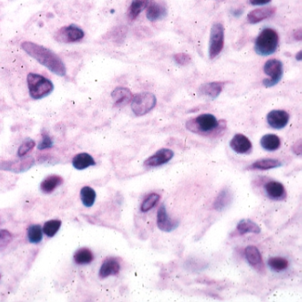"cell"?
<instances>
[{
  "label": "cell",
  "instance_id": "26",
  "mask_svg": "<svg viewBox=\"0 0 302 302\" xmlns=\"http://www.w3.org/2000/svg\"><path fill=\"white\" fill-rule=\"evenodd\" d=\"M149 0H132V4L128 9V17L131 21L136 20L141 12L146 8Z\"/></svg>",
  "mask_w": 302,
  "mask_h": 302
},
{
  "label": "cell",
  "instance_id": "25",
  "mask_svg": "<svg viewBox=\"0 0 302 302\" xmlns=\"http://www.w3.org/2000/svg\"><path fill=\"white\" fill-rule=\"evenodd\" d=\"M236 232L239 235H245L247 233L259 234L261 232V228L252 220L243 219L239 221L236 225Z\"/></svg>",
  "mask_w": 302,
  "mask_h": 302
},
{
  "label": "cell",
  "instance_id": "6",
  "mask_svg": "<svg viewBox=\"0 0 302 302\" xmlns=\"http://www.w3.org/2000/svg\"><path fill=\"white\" fill-rule=\"evenodd\" d=\"M224 46V27L222 23L216 22L211 28L208 56L214 60L223 51Z\"/></svg>",
  "mask_w": 302,
  "mask_h": 302
},
{
  "label": "cell",
  "instance_id": "21",
  "mask_svg": "<svg viewBox=\"0 0 302 302\" xmlns=\"http://www.w3.org/2000/svg\"><path fill=\"white\" fill-rule=\"evenodd\" d=\"M282 166V162L276 159H261L254 162L247 168L253 170H268Z\"/></svg>",
  "mask_w": 302,
  "mask_h": 302
},
{
  "label": "cell",
  "instance_id": "22",
  "mask_svg": "<svg viewBox=\"0 0 302 302\" xmlns=\"http://www.w3.org/2000/svg\"><path fill=\"white\" fill-rule=\"evenodd\" d=\"M224 82H212V83H207L206 84H203L200 92L203 95L209 97L211 99L215 100L217 97L219 96L221 92H223L224 89Z\"/></svg>",
  "mask_w": 302,
  "mask_h": 302
},
{
  "label": "cell",
  "instance_id": "23",
  "mask_svg": "<svg viewBox=\"0 0 302 302\" xmlns=\"http://www.w3.org/2000/svg\"><path fill=\"white\" fill-rule=\"evenodd\" d=\"M63 184V178L60 175H53L47 176L40 184L41 191L44 193H53L55 189Z\"/></svg>",
  "mask_w": 302,
  "mask_h": 302
},
{
  "label": "cell",
  "instance_id": "35",
  "mask_svg": "<svg viewBox=\"0 0 302 302\" xmlns=\"http://www.w3.org/2000/svg\"><path fill=\"white\" fill-rule=\"evenodd\" d=\"M12 239H13V236L8 231L6 230L0 231V248H3L6 245H8L11 243Z\"/></svg>",
  "mask_w": 302,
  "mask_h": 302
},
{
  "label": "cell",
  "instance_id": "9",
  "mask_svg": "<svg viewBox=\"0 0 302 302\" xmlns=\"http://www.w3.org/2000/svg\"><path fill=\"white\" fill-rule=\"evenodd\" d=\"M290 115L285 110H272L267 115V123L275 130H282L289 123Z\"/></svg>",
  "mask_w": 302,
  "mask_h": 302
},
{
  "label": "cell",
  "instance_id": "14",
  "mask_svg": "<svg viewBox=\"0 0 302 302\" xmlns=\"http://www.w3.org/2000/svg\"><path fill=\"white\" fill-rule=\"evenodd\" d=\"M168 14V10L165 4L159 3L157 1H152L147 5L146 10V18L150 22H157L166 17Z\"/></svg>",
  "mask_w": 302,
  "mask_h": 302
},
{
  "label": "cell",
  "instance_id": "19",
  "mask_svg": "<svg viewBox=\"0 0 302 302\" xmlns=\"http://www.w3.org/2000/svg\"><path fill=\"white\" fill-rule=\"evenodd\" d=\"M72 165L77 170H83L89 167L96 165V162L91 154L87 153H81L76 154L72 160Z\"/></svg>",
  "mask_w": 302,
  "mask_h": 302
},
{
  "label": "cell",
  "instance_id": "16",
  "mask_svg": "<svg viewBox=\"0 0 302 302\" xmlns=\"http://www.w3.org/2000/svg\"><path fill=\"white\" fill-rule=\"evenodd\" d=\"M267 196L271 200L281 201L286 198V191L283 184L276 181H269L264 185Z\"/></svg>",
  "mask_w": 302,
  "mask_h": 302
},
{
  "label": "cell",
  "instance_id": "31",
  "mask_svg": "<svg viewBox=\"0 0 302 302\" xmlns=\"http://www.w3.org/2000/svg\"><path fill=\"white\" fill-rule=\"evenodd\" d=\"M61 227H62L61 220H50L44 224L43 232L49 237H53L60 231Z\"/></svg>",
  "mask_w": 302,
  "mask_h": 302
},
{
  "label": "cell",
  "instance_id": "1",
  "mask_svg": "<svg viewBox=\"0 0 302 302\" xmlns=\"http://www.w3.org/2000/svg\"><path fill=\"white\" fill-rule=\"evenodd\" d=\"M21 46L27 54H29L42 66L48 68L53 74L59 76H65L67 75L65 63L60 56H58L56 53H53L50 49L30 41L23 42Z\"/></svg>",
  "mask_w": 302,
  "mask_h": 302
},
{
  "label": "cell",
  "instance_id": "39",
  "mask_svg": "<svg viewBox=\"0 0 302 302\" xmlns=\"http://www.w3.org/2000/svg\"><path fill=\"white\" fill-rule=\"evenodd\" d=\"M294 38L295 39L302 40V29H300L298 31H295V33H294Z\"/></svg>",
  "mask_w": 302,
  "mask_h": 302
},
{
  "label": "cell",
  "instance_id": "32",
  "mask_svg": "<svg viewBox=\"0 0 302 302\" xmlns=\"http://www.w3.org/2000/svg\"><path fill=\"white\" fill-rule=\"evenodd\" d=\"M160 199L161 196L158 193H151L144 200L140 206V210L143 213H145L153 209V207L157 205L158 202L160 201Z\"/></svg>",
  "mask_w": 302,
  "mask_h": 302
},
{
  "label": "cell",
  "instance_id": "11",
  "mask_svg": "<svg viewBox=\"0 0 302 302\" xmlns=\"http://www.w3.org/2000/svg\"><path fill=\"white\" fill-rule=\"evenodd\" d=\"M174 157V152L168 148L158 150L156 153L145 160L144 165L147 167H159L166 164Z\"/></svg>",
  "mask_w": 302,
  "mask_h": 302
},
{
  "label": "cell",
  "instance_id": "40",
  "mask_svg": "<svg viewBox=\"0 0 302 302\" xmlns=\"http://www.w3.org/2000/svg\"><path fill=\"white\" fill-rule=\"evenodd\" d=\"M302 51H300V52H299L298 54L296 55V59H297L298 61H301V60H302Z\"/></svg>",
  "mask_w": 302,
  "mask_h": 302
},
{
  "label": "cell",
  "instance_id": "13",
  "mask_svg": "<svg viewBox=\"0 0 302 302\" xmlns=\"http://www.w3.org/2000/svg\"><path fill=\"white\" fill-rule=\"evenodd\" d=\"M230 146L234 152L239 154L249 153L253 148V145L249 138L240 133L233 136V138L230 142Z\"/></svg>",
  "mask_w": 302,
  "mask_h": 302
},
{
  "label": "cell",
  "instance_id": "7",
  "mask_svg": "<svg viewBox=\"0 0 302 302\" xmlns=\"http://www.w3.org/2000/svg\"><path fill=\"white\" fill-rule=\"evenodd\" d=\"M263 71L266 75L270 77L269 79L263 80V85L267 88L273 87L279 83L283 77V73H284L283 63L276 59L268 60L264 64Z\"/></svg>",
  "mask_w": 302,
  "mask_h": 302
},
{
  "label": "cell",
  "instance_id": "30",
  "mask_svg": "<svg viewBox=\"0 0 302 302\" xmlns=\"http://www.w3.org/2000/svg\"><path fill=\"white\" fill-rule=\"evenodd\" d=\"M268 267L272 270L276 272H281L286 269L289 266V262L283 257H271L268 261Z\"/></svg>",
  "mask_w": 302,
  "mask_h": 302
},
{
  "label": "cell",
  "instance_id": "29",
  "mask_svg": "<svg viewBox=\"0 0 302 302\" xmlns=\"http://www.w3.org/2000/svg\"><path fill=\"white\" fill-rule=\"evenodd\" d=\"M43 229L38 224H34L28 228V238L32 244H38L43 239Z\"/></svg>",
  "mask_w": 302,
  "mask_h": 302
},
{
  "label": "cell",
  "instance_id": "24",
  "mask_svg": "<svg viewBox=\"0 0 302 302\" xmlns=\"http://www.w3.org/2000/svg\"><path fill=\"white\" fill-rule=\"evenodd\" d=\"M261 145L263 149L268 152H274L281 146L280 137L275 134L264 135L261 139Z\"/></svg>",
  "mask_w": 302,
  "mask_h": 302
},
{
  "label": "cell",
  "instance_id": "41",
  "mask_svg": "<svg viewBox=\"0 0 302 302\" xmlns=\"http://www.w3.org/2000/svg\"><path fill=\"white\" fill-rule=\"evenodd\" d=\"M0 277H1V276H0Z\"/></svg>",
  "mask_w": 302,
  "mask_h": 302
},
{
  "label": "cell",
  "instance_id": "38",
  "mask_svg": "<svg viewBox=\"0 0 302 302\" xmlns=\"http://www.w3.org/2000/svg\"><path fill=\"white\" fill-rule=\"evenodd\" d=\"M272 0H249L250 4L253 5H263L271 2Z\"/></svg>",
  "mask_w": 302,
  "mask_h": 302
},
{
  "label": "cell",
  "instance_id": "33",
  "mask_svg": "<svg viewBox=\"0 0 302 302\" xmlns=\"http://www.w3.org/2000/svg\"><path fill=\"white\" fill-rule=\"evenodd\" d=\"M35 146V142L31 138H27L26 140L20 145L18 149L17 154L19 157H24L28 153L34 149Z\"/></svg>",
  "mask_w": 302,
  "mask_h": 302
},
{
  "label": "cell",
  "instance_id": "5",
  "mask_svg": "<svg viewBox=\"0 0 302 302\" xmlns=\"http://www.w3.org/2000/svg\"><path fill=\"white\" fill-rule=\"evenodd\" d=\"M132 109L137 116H142L148 114L155 107L157 99L151 92H142L132 97Z\"/></svg>",
  "mask_w": 302,
  "mask_h": 302
},
{
  "label": "cell",
  "instance_id": "34",
  "mask_svg": "<svg viewBox=\"0 0 302 302\" xmlns=\"http://www.w3.org/2000/svg\"><path fill=\"white\" fill-rule=\"evenodd\" d=\"M175 63L180 66H186L192 62V57L187 53H180L174 56Z\"/></svg>",
  "mask_w": 302,
  "mask_h": 302
},
{
  "label": "cell",
  "instance_id": "36",
  "mask_svg": "<svg viewBox=\"0 0 302 302\" xmlns=\"http://www.w3.org/2000/svg\"><path fill=\"white\" fill-rule=\"evenodd\" d=\"M53 146V141L52 139V137L49 136L48 134L44 133V135H43V137H42V140L37 145V148H38V150H45L52 148Z\"/></svg>",
  "mask_w": 302,
  "mask_h": 302
},
{
  "label": "cell",
  "instance_id": "2",
  "mask_svg": "<svg viewBox=\"0 0 302 302\" xmlns=\"http://www.w3.org/2000/svg\"><path fill=\"white\" fill-rule=\"evenodd\" d=\"M185 126L190 132L201 136H217L225 131L226 122L218 121L213 114H202L188 120Z\"/></svg>",
  "mask_w": 302,
  "mask_h": 302
},
{
  "label": "cell",
  "instance_id": "10",
  "mask_svg": "<svg viewBox=\"0 0 302 302\" xmlns=\"http://www.w3.org/2000/svg\"><path fill=\"white\" fill-rule=\"evenodd\" d=\"M245 258L250 265L260 273H264L265 265L263 263L262 254L258 248L254 245H249L245 249Z\"/></svg>",
  "mask_w": 302,
  "mask_h": 302
},
{
  "label": "cell",
  "instance_id": "15",
  "mask_svg": "<svg viewBox=\"0 0 302 302\" xmlns=\"http://www.w3.org/2000/svg\"><path fill=\"white\" fill-rule=\"evenodd\" d=\"M121 269V265L118 260L114 257L105 259L101 265L99 275L101 278H106L110 276L118 275Z\"/></svg>",
  "mask_w": 302,
  "mask_h": 302
},
{
  "label": "cell",
  "instance_id": "37",
  "mask_svg": "<svg viewBox=\"0 0 302 302\" xmlns=\"http://www.w3.org/2000/svg\"><path fill=\"white\" fill-rule=\"evenodd\" d=\"M302 140H299L297 143L294 144L293 146V150H294V153H296L297 155H301L302 154Z\"/></svg>",
  "mask_w": 302,
  "mask_h": 302
},
{
  "label": "cell",
  "instance_id": "3",
  "mask_svg": "<svg viewBox=\"0 0 302 302\" xmlns=\"http://www.w3.org/2000/svg\"><path fill=\"white\" fill-rule=\"evenodd\" d=\"M279 43V36L275 30L264 29L255 40L254 51L261 56H269L276 53Z\"/></svg>",
  "mask_w": 302,
  "mask_h": 302
},
{
  "label": "cell",
  "instance_id": "20",
  "mask_svg": "<svg viewBox=\"0 0 302 302\" xmlns=\"http://www.w3.org/2000/svg\"><path fill=\"white\" fill-rule=\"evenodd\" d=\"M232 201V193L229 188H224L220 192L217 197L215 198V201L213 204V208L216 211L224 210Z\"/></svg>",
  "mask_w": 302,
  "mask_h": 302
},
{
  "label": "cell",
  "instance_id": "4",
  "mask_svg": "<svg viewBox=\"0 0 302 302\" xmlns=\"http://www.w3.org/2000/svg\"><path fill=\"white\" fill-rule=\"evenodd\" d=\"M27 83L30 95L33 100H42L53 92V83L44 75L30 73L27 76Z\"/></svg>",
  "mask_w": 302,
  "mask_h": 302
},
{
  "label": "cell",
  "instance_id": "28",
  "mask_svg": "<svg viewBox=\"0 0 302 302\" xmlns=\"http://www.w3.org/2000/svg\"><path fill=\"white\" fill-rule=\"evenodd\" d=\"M94 259L92 251L89 248H81L75 252L74 254V261L79 265L90 264Z\"/></svg>",
  "mask_w": 302,
  "mask_h": 302
},
{
  "label": "cell",
  "instance_id": "12",
  "mask_svg": "<svg viewBox=\"0 0 302 302\" xmlns=\"http://www.w3.org/2000/svg\"><path fill=\"white\" fill-rule=\"evenodd\" d=\"M179 223L171 219L167 213L166 206L162 204L157 214V225L159 229L164 232H171L175 230Z\"/></svg>",
  "mask_w": 302,
  "mask_h": 302
},
{
  "label": "cell",
  "instance_id": "27",
  "mask_svg": "<svg viewBox=\"0 0 302 302\" xmlns=\"http://www.w3.org/2000/svg\"><path fill=\"white\" fill-rule=\"evenodd\" d=\"M96 192L90 186H84L80 192V198L83 206L91 207L94 205L96 201Z\"/></svg>",
  "mask_w": 302,
  "mask_h": 302
},
{
  "label": "cell",
  "instance_id": "8",
  "mask_svg": "<svg viewBox=\"0 0 302 302\" xmlns=\"http://www.w3.org/2000/svg\"><path fill=\"white\" fill-rule=\"evenodd\" d=\"M55 39L61 43H75L84 37V32L81 28L75 24L63 27L56 32L54 35Z\"/></svg>",
  "mask_w": 302,
  "mask_h": 302
},
{
  "label": "cell",
  "instance_id": "17",
  "mask_svg": "<svg viewBox=\"0 0 302 302\" xmlns=\"http://www.w3.org/2000/svg\"><path fill=\"white\" fill-rule=\"evenodd\" d=\"M276 7H263V8L255 9L251 11L247 14V21L251 24H256L260 22H263L266 19L271 17L276 13Z\"/></svg>",
  "mask_w": 302,
  "mask_h": 302
},
{
  "label": "cell",
  "instance_id": "18",
  "mask_svg": "<svg viewBox=\"0 0 302 302\" xmlns=\"http://www.w3.org/2000/svg\"><path fill=\"white\" fill-rule=\"evenodd\" d=\"M112 99L114 102V106L122 107L128 105L132 100V93L128 88L117 87L114 89L112 94Z\"/></svg>",
  "mask_w": 302,
  "mask_h": 302
}]
</instances>
